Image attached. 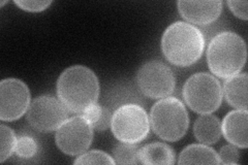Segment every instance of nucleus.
<instances>
[{
	"mask_svg": "<svg viewBox=\"0 0 248 165\" xmlns=\"http://www.w3.org/2000/svg\"><path fill=\"white\" fill-rule=\"evenodd\" d=\"M193 133L202 144H215L221 136V123L214 115L203 114L196 120L193 125Z\"/></svg>",
	"mask_w": 248,
	"mask_h": 165,
	"instance_id": "nucleus-15",
	"label": "nucleus"
},
{
	"mask_svg": "<svg viewBox=\"0 0 248 165\" xmlns=\"http://www.w3.org/2000/svg\"><path fill=\"white\" fill-rule=\"evenodd\" d=\"M138 159L140 163L147 165H172L176 162V154L164 143H151L140 149Z\"/></svg>",
	"mask_w": 248,
	"mask_h": 165,
	"instance_id": "nucleus-14",
	"label": "nucleus"
},
{
	"mask_svg": "<svg viewBox=\"0 0 248 165\" xmlns=\"http://www.w3.org/2000/svg\"><path fill=\"white\" fill-rule=\"evenodd\" d=\"M246 58L244 39L232 31L216 34L208 45V66L213 75L221 78H229L240 74L245 65Z\"/></svg>",
	"mask_w": 248,
	"mask_h": 165,
	"instance_id": "nucleus-3",
	"label": "nucleus"
},
{
	"mask_svg": "<svg viewBox=\"0 0 248 165\" xmlns=\"http://www.w3.org/2000/svg\"><path fill=\"white\" fill-rule=\"evenodd\" d=\"M247 83L248 75L246 73H242L227 78L223 85L224 97L237 109L247 111Z\"/></svg>",
	"mask_w": 248,
	"mask_h": 165,
	"instance_id": "nucleus-13",
	"label": "nucleus"
},
{
	"mask_svg": "<svg viewBox=\"0 0 248 165\" xmlns=\"http://www.w3.org/2000/svg\"><path fill=\"white\" fill-rule=\"evenodd\" d=\"M38 145L36 140L29 135H21L17 139L15 153L19 158L31 159L37 154Z\"/></svg>",
	"mask_w": 248,
	"mask_h": 165,
	"instance_id": "nucleus-19",
	"label": "nucleus"
},
{
	"mask_svg": "<svg viewBox=\"0 0 248 165\" xmlns=\"http://www.w3.org/2000/svg\"><path fill=\"white\" fill-rule=\"evenodd\" d=\"M116 95L112 96L111 99H108L110 102L112 106H121L123 105H128V104H135L140 105L142 102V97H140L135 89L128 88L126 89L125 86H124V89L120 88L119 91L114 92Z\"/></svg>",
	"mask_w": 248,
	"mask_h": 165,
	"instance_id": "nucleus-20",
	"label": "nucleus"
},
{
	"mask_svg": "<svg viewBox=\"0 0 248 165\" xmlns=\"http://www.w3.org/2000/svg\"><path fill=\"white\" fill-rule=\"evenodd\" d=\"M150 126L158 137L168 141H178L187 132L188 113L181 100L165 97L155 104L150 112Z\"/></svg>",
	"mask_w": 248,
	"mask_h": 165,
	"instance_id": "nucleus-4",
	"label": "nucleus"
},
{
	"mask_svg": "<svg viewBox=\"0 0 248 165\" xmlns=\"http://www.w3.org/2000/svg\"><path fill=\"white\" fill-rule=\"evenodd\" d=\"M219 160L222 164H238L240 155L234 145L223 146L219 151Z\"/></svg>",
	"mask_w": 248,
	"mask_h": 165,
	"instance_id": "nucleus-22",
	"label": "nucleus"
},
{
	"mask_svg": "<svg viewBox=\"0 0 248 165\" xmlns=\"http://www.w3.org/2000/svg\"><path fill=\"white\" fill-rule=\"evenodd\" d=\"M183 99L193 112L211 114L221 105L222 88L219 81L208 73L191 75L183 86Z\"/></svg>",
	"mask_w": 248,
	"mask_h": 165,
	"instance_id": "nucleus-5",
	"label": "nucleus"
},
{
	"mask_svg": "<svg viewBox=\"0 0 248 165\" xmlns=\"http://www.w3.org/2000/svg\"><path fill=\"white\" fill-rule=\"evenodd\" d=\"M111 129L122 143H141L149 135V117L140 105H123L113 113Z\"/></svg>",
	"mask_w": 248,
	"mask_h": 165,
	"instance_id": "nucleus-6",
	"label": "nucleus"
},
{
	"mask_svg": "<svg viewBox=\"0 0 248 165\" xmlns=\"http://www.w3.org/2000/svg\"><path fill=\"white\" fill-rule=\"evenodd\" d=\"M93 139V127L81 116L66 119L56 130V145L61 152L77 156L86 152Z\"/></svg>",
	"mask_w": 248,
	"mask_h": 165,
	"instance_id": "nucleus-8",
	"label": "nucleus"
},
{
	"mask_svg": "<svg viewBox=\"0 0 248 165\" xmlns=\"http://www.w3.org/2000/svg\"><path fill=\"white\" fill-rule=\"evenodd\" d=\"M205 49L202 31L187 22L170 24L161 37V51L170 64L187 67L201 58Z\"/></svg>",
	"mask_w": 248,
	"mask_h": 165,
	"instance_id": "nucleus-2",
	"label": "nucleus"
},
{
	"mask_svg": "<svg viewBox=\"0 0 248 165\" xmlns=\"http://www.w3.org/2000/svg\"><path fill=\"white\" fill-rule=\"evenodd\" d=\"M75 164H115L113 157L103 151H90L81 154L74 161Z\"/></svg>",
	"mask_w": 248,
	"mask_h": 165,
	"instance_id": "nucleus-21",
	"label": "nucleus"
},
{
	"mask_svg": "<svg viewBox=\"0 0 248 165\" xmlns=\"http://www.w3.org/2000/svg\"><path fill=\"white\" fill-rule=\"evenodd\" d=\"M228 5L230 7L231 12L234 14L237 18L247 20L248 15H247V7L248 2L247 1H228Z\"/></svg>",
	"mask_w": 248,
	"mask_h": 165,
	"instance_id": "nucleus-25",
	"label": "nucleus"
},
{
	"mask_svg": "<svg viewBox=\"0 0 248 165\" xmlns=\"http://www.w3.org/2000/svg\"><path fill=\"white\" fill-rule=\"evenodd\" d=\"M17 139L12 128L4 124L0 125V162H4L15 153Z\"/></svg>",
	"mask_w": 248,
	"mask_h": 165,
	"instance_id": "nucleus-18",
	"label": "nucleus"
},
{
	"mask_svg": "<svg viewBox=\"0 0 248 165\" xmlns=\"http://www.w3.org/2000/svg\"><path fill=\"white\" fill-rule=\"evenodd\" d=\"M178 10L189 24L209 25L219 18L222 2L216 1H178Z\"/></svg>",
	"mask_w": 248,
	"mask_h": 165,
	"instance_id": "nucleus-11",
	"label": "nucleus"
},
{
	"mask_svg": "<svg viewBox=\"0 0 248 165\" xmlns=\"http://www.w3.org/2000/svg\"><path fill=\"white\" fill-rule=\"evenodd\" d=\"M5 3H6V1H2L1 3H0V5H1V6H3V5L5 4Z\"/></svg>",
	"mask_w": 248,
	"mask_h": 165,
	"instance_id": "nucleus-27",
	"label": "nucleus"
},
{
	"mask_svg": "<svg viewBox=\"0 0 248 165\" xmlns=\"http://www.w3.org/2000/svg\"><path fill=\"white\" fill-rule=\"evenodd\" d=\"M178 164H220L219 156L204 144H192L180 153Z\"/></svg>",
	"mask_w": 248,
	"mask_h": 165,
	"instance_id": "nucleus-16",
	"label": "nucleus"
},
{
	"mask_svg": "<svg viewBox=\"0 0 248 165\" xmlns=\"http://www.w3.org/2000/svg\"><path fill=\"white\" fill-rule=\"evenodd\" d=\"M57 96L72 113H83L96 104L99 96V82L92 70L83 65L66 68L57 81Z\"/></svg>",
	"mask_w": 248,
	"mask_h": 165,
	"instance_id": "nucleus-1",
	"label": "nucleus"
},
{
	"mask_svg": "<svg viewBox=\"0 0 248 165\" xmlns=\"http://www.w3.org/2000/svg\"><path fill=\"white\" fill-rule=\"evenodd\" d=\"M66 119V107L60 99L50 95H42L34 98L27 111L29 124L41 132L57 130Z\"/></svg>",
	"mask_w": 248,
	"mask_h": 165,
	"instance_id": "nucleus-9",
	"label": "nucleus"
},
{
	"mask_svg": "<svg viewBox=\"0 0 248 165\" xmlns=\"http://www.w3.org/2000/svg\"><path fill=\"white\" fill-rule=\"evenodd\" d=\"M137 84L139 89L147 97L165 98L174 92L175 75L164 62L150 60L139 68Z\"/></svg>",
	"mask_w": 248,
	"mask_h": 165,
	"instance_id": "nucleus-7",
	"label": "nucleus"
},
{
	"mask_svg": "<svg viewBox=\"0 0 248 165\" xmlns=\"http://www.w3.org/2000/svg\"><path fill=\"white\" fill-rule=\"evenodd\" d=\"M30 91L18 78H5L0 82V120H18L27 113L30 105Z\"/></svg>",
	"mask_w": 248,
	"mask_h": 165,
	"instance_id": "nucleus-10",
	"label": "nucleus"
},
{
	"mask_svg": "<svg viewBox=\"0 0 248 165\" xmlns=\"http://www.w3.org/2000/svg\"><path fill=\"white\" fill-rule=\"evenodd\" d=\"M248 113L242 109L230 112L221 123V133L235 147H248Z\"/></svg>",
	"mask_w": 248,
	"mask_h": 165,
	"instance_id": "nucleus-12",
	"label": "nucleus"
},
{
	"mask_svg": "<svg viewBox=\"0 0 248 165\" xmlns=\"http://www.w3.org/2000/svg\"><path fill=\"white\" fill-rule=\"evenodd\" d=\"M103 112H104V106L94 104L91 106H89L88 108L85 109V111L82 113V116L90 123L91 126L94 128V126L99 121L100 117H102Z\"/></svg>",
	"mask_w": 248,
	"mask_h": 165,
	"instance_id": "nucleus-24",
	"label": "nucleus"
},
{
	"mask_svg": "<svg viewBox=\"0 0 248 165\" xmlns=\"http://www.w3.org/2000/svg\"><path fill=\"white\" fill-rule=\"evenodd\" d=\"M112 116L113 114L111 113V109H108V107L104 106V112L102 117H100L99 121L94 126V129L99 130V131H104L108 129L111 126V122H112Z\"/></svg>",
	"mask_w": 248,
	"mask_h": 165,
	"instance_id": "nucleus-26",
	"label": "nucleus"
},
{
	"mask_svg": "<svg viewBox=\"0 0 248 165\" xmlns=\"http://www.w3.org/2000/svg\"><path fill=\"white\" fill-rule=\"evenodd\" d=\"M139 148L136 144L120 143L116 144L113 148V158L117 164H137Z\"/></svg>",
	"mask_w": 248,
	"mask_h": 165,
	"instance_id": "nucleus-17",
	"label": "nucleus"
},
{
	"mask_svg": "<svg viewBox=\"0 0 248 165\" xmlns=\"http://www.w3.org/2000/svg\"><path fill=\"white\" fill-rule=\"evenodd\" d=\"M15 4L18 5L21 10L27 12H43L48 9L52 1H30V0H16Z\"/></svg>",
	"mask_w": 248,
	"mask_h": 165,
	"instance_id": "nucleus-23",
	"label": "nucleus"
}]
</instances>
